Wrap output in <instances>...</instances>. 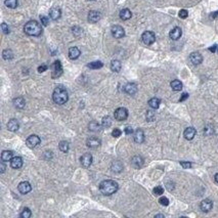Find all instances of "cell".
I'll use <instances>...</instances> for the list:
<instances>
[{
  "mask_svg": "<svg viewBox=\"0 0 218 218\" xmlns=\"http://www.w3.org/2000/svg\"><path fill=\"white\" fill-rule=\"evenodd\" d=\"M18 188H19V193H24V195H26V193H30L31 190H32V187H31V184L28 182V181H23V182H21L19 184Z\"/></svg>",
  "mask_w": 218,
  "mask_h": 218,
  "instance_id": "8fae6325",
  "label": "cell"
},
{
  "mask_svg": "<svg viewBox=\"0 0 218 218\" xmlns=\"http://www.w3.org/2000/svg\"><path fill=\"white\" fill-rule=\"evenodd\" d=\"M4 4L9 8H16L18 6V0H5Z\"/></svg>",
  "mask_w": 218,
  "mask_h": 218,
  "instance_id": "d6a6232c",
  "label": "cell"
},
{
  "mask_svg": "<svg viewBox=\"0 0 218 218\" xmlns=\"http://www.w3.org/2000/svg\"><path fill=\"white\" fill-rule=\"evenodd\" d=\"M114 116H115V119L118 120V121H124L128 117V111L125 108H118L115 111Z\"/></svg>",
  "mask_w": 218,
  "mask_h": 218,
  "instance_id": "8992f818",
  "label": "cell"
},
{
  "mask_svg": "<svg viewBox=\"0 0 218 218\" xmlns=\"http://www.w3.org/2000/svg\"><path fill=\"white\" fill-rule=\"evenodd\" d=\"M164 193V188L162 187H156L154 188V193L156 196H161Z\"/></svg>",
  "mask_w": 218,
  "mask_h": 218,
  "instance_id": "74e56055",
  "label": "cell"
},
{
  "mask_svg": "<svg viewBox=\"0 0 218 218\" xmlns=\"http://www.w3.org/2000/svg\"><path fill=\"white\" fill-rule=\"evenodd\" d=\"M112 125V119L110 116H107V117H104L102 118V126L105 127V128H109L110 126Z\"/></svg>",
  "mask_w": 218,
  "mask_h": 218,
  "instance_id": "e575fe53",
  "label": "cell"
},
{
  "mask_svg": "<svg viewBox=\"0 0 218 218\" xmlns=\"http://www.w3.org/2000/svg\"><path fill=\"white\" fill-rule=\"evenodd\" d=\"M69 143L67 141H60V144H58V149H60V151H62L63 153H68L69 151Z\"/></svg>",
  "mask_w": 218,
  "mask_h": 218,
  "instance_id": "1f68e13d",
  "label": "cell"
},
{
  "mask_svg": "<svg viewBox=\"0 0 218 218\" xmlns=\"http://www.w3.org/2000/svg\"><path fill=\"white\" fill-rule=\"evenodd\" d=\"M81 54V51L79 50L78 47H71L69 49V57L71 60H77L78 57Z\"/></svg>",
  "mask_w": 218,
  "mask_h": 218,
  "instance_id": "44dd1931",
  "label": "cell"
},
{
  "mask_svg": "<svg viewBox=\"0 0 218 218\" xmlns=\"http://www.w3.org/2000/svg\"><path fill=\"white\" fill-rule=\"evenodd\" d=\"M31 215H32L31 210L29 209V208H25V209L22 211L21 214H19V216L22 218H29V217H31Z\"/></svg>",
  "mask_w": 218,
  "mask_h": 218,
  "instance_id": "8d00e7d4",
  "label": "cell"
},
{
  "mask_svg": "<svg viewBox=\"0 0 218 218\" xmlns=\"http://www.w3.org/2000/svg\"><path fill=\"white\" fill-rule=\"evenodd\" d=\"M131 16H132V13L128 8H124L120 11V19H123V21H127V19H129Z\"/></svg>",
  "mask_w": 218,
  "mask_h": 218,
  "instance_id": "cb8c5ba5",
  "label": "cell"
},
{
  "mask_svg": "<svg viewBox=\"0 0 218 218\" xmlns=\"http://www.w3.org/2000/svg\"><path fill=\"white\" fill-rule=\"evenodd\" d=\"M111 32H112V35L114 36L115 38H117V39L123 38L124 36H125V31H124V29L122 28L121 26H119V25L113 26V27H112Z\"/></svg>",
  "mask_w": 218,
  "mask_h": 218,
  "instance_id": "ba28073f",
  "label": "cell"
},
{
  "mask_svg": "<svg viewBox=\"0 0 218 218\" xmlns=\"http://www.w3.org/2000/svg\"><path fill=\"white\" fill-rule=\"evenodd\" d=\"M146 119H148V121H154L155 120V114H154V112L148 111V113H146Z\"/></svg>",
  "mask_w": 218,
  "mask_h": 218,
  "instance_id": "f35d334b",
  "label": "cell"
},
{
  "mask_svg": "<svg viewBox=\"0 0 218 218\" xmlns=\"http://www.w3.org/2000/svg\"><path fill=\"white\" fill-rule=\"evenodd\" d=\"M124 91L126 92L127 94L133 95L137 92V86L135 83H128V84L125 85L124 87Z\"/></svg>",
  "mask_w": 218,
  "mask_h": 218,
  "instance_id": "5bb4252c",
  "label": "cell"
},
{
  "mask_svg": "<svg viewBox=\"0 0 218 218\" xmlns=\"http://www.w3.org/2000/svg\"><path fill=\"white\" fill-rule=\"evenodd\" d=\"M100 143H102L100 139L99 138H96V137H90V138H88L87 141H86L87 146H88V148H90V149L97 148V146H100Z\"/></svg>",
  "mask_w": 218,
  "mask_h": 218,
  "instance_id": "4fadbf2b",
  "label": "cell"
},
{
  "mask_svg": "<svg viewBox=\"0 0 218 218\" xmlns=\"http://www.w3.org/2000/svg\"><path fill=\"white\" fill-rule=\"evenodd\" d=\"M121 67H122V65H121V62H120V60H114L111 62V70L113 71V72H116V73L120 72Z\"/></svg>",
  "mask_w": 218,
  "mask_h": 218,
  "instance_id": "d4e9b609",
  "label": "cell"
},
{
  "mask_svg": "<svg viewBox=\"0 0 218 218\" xmlns=\"http://www.w3.org/2000/svg\"><path fill=\"white\" fill-rule=\"evenodd\" d=\"M102 66H104V63H102V62H99V60H96V62H92V63H88L87 67L90 68V69H93V70H96V69L102 68Z\"/></svg>",
  "mask_w": 218,
  "mask_h": 218,
  "instance_id": "4dcf8cb0",
  "label": "cell"
},
{
  "mask_svg": "<svg viewBox=\"0 0 218 218\" xmlns=\"http://www.w3.org/2000/svg\"><path fill=\"white\" fill-rule=\"evenodd\" d=\"M119 185L116 181L108 179V180H104L102 182H100L99 184V190L102 192V195L105 196H111L113 193H115L118 190Z\"/></svg>",
  "mask_w": 218,
  "mask_h": 218,
  "instance_id": "6da1fadb",
  "label": "cell"
},
{
  "mask_svg": "<svg viewBox=\"0 0 218 218\" xmlns=\"http://www.w3.org/2000/svg\"><path fill=\"white\" fill-rule=\"evenodd\" d=\"M159 202H160V204L162 205V206H168V205H169V200H168L166 197H162V198H160V200H159Z\"/></svg>",
  "mask_w": 218,
  "mask_h": 218,
  "instance_id": "60d3db41",
  "label": "cell"
},
{
  "mask_svg": "<svg viewBox=\"0 0 218 218\" xmlns=\"http://www.w3.org/2000/svg\"><path fill=\"white\" fill-rule=\"evenodd\" d=\"M52 99L53 102L57 105H63L68 102L69 99V95H68V91L65 87L63 86H57L53 91L52 94Z\"/></svg>",
  "mask_w": 218,
  "mask_h": 218,
  "instance_id": "7a4b0ae2",
  "label": "cell"
},
{
  "mask_svg": "<svg viewBox=\"0 0 218 218\" xmlns=\"http://www.w3.org/2000/svg\"><path fill=\"white\" fill-rule=\"evenodd\" d=\"M19 128V124L16 119L9 120L8 123H7V129H8L9 131H13V132L18 131Z\"/></svg>",
  "mask_w": 218,
  "mask_h": 218,
  "instance_id": "7402d4cb",
  "label": "cell"
},
{
  "mask_svg": "<svg viewBox=\"0 0 218 218\" xmlns=\"http://www.w3.org/2000/svg\"><path fill=\"white\" fill-rule=\"evenodd\" d=\"M178 16H179L180 19H187L188 16V13H187V10H185V9H181L179 11V13H178Z\"/></svg>",
  "mask_w": 218,
  "mask_h": 218,
  "instance_id": "ab89813d",
  "label": "cell"
},
{
  "mask_svg": "<svg viewBox=\"0 0 218 218\" xmlns=\"http://www.w3.org/2000/svg\"><path fill=\"white\" fill-rule=\"evenodd\" d=\"M217 50H218V48H217Z\"/></svg>",
  "mask_w": 218,
  "mask_h": 218,
  "instance_id": "11a10c76",
  "label": "cell"
},
{
  "mask_svg": "<svg viewBox=\"0 0 218 218\" xmlns=\"http://www.w3.org/2000/svg\"><path fill=\"white\" fill-rule=\"evenodd\" d=\"M24 31H25L26 34L30 36H39L42 33V28H41V25L38 22L30 21L24 27Z\"/></svg>",
  "mask_w": 218,
  "mask_h": 218,
  "instance_id": "3957f363",
  "label": "cell"
},
{
  "mask_svg": "<svg viewBox=\"0 0 218 218\" xmlns=\"http://www.w3.org/2000/svg\"><path fill=\"white\" fill-rule=\"evenodd\" d=\"M131 164H132V166H133L134 168H136V169L141 168V167H143V157L134 156L133 158H132V160H131Z\"/></svg>",
  "mask_w": 218,
  "mask_h": 218,
  "instance_id": "9a60e30c",
  "label": "cell"
},
{
  "mask_svg": "<svg viewBox=\"0 0 218 218\" xmlns=\"http://www.w3.org/2000/svg\"><path fill=\"white\" fill-rule=\"evenodd\" d=\"M171 87L174 91H180L182 89V83H181L179 80H173L171 82Z\"/></svg>",
  "mask_w": 218,
  "mask_h": 218,
  "instance_id": "f1b7e54d",
  "label": "cell"
},
{
  "mask_svg": "<svg viewBox=\"0 0 218 218\" xmlns=\"http://www.w3.org/2000/svg\"><path fill=\"white\" fill-rule=\"evenodd\" d=\"M10 166L13 169H19L23 166V159L21 157H13L10 160Z\"/></svg>",
  "mask_w": 218,
  "mask_h": 218,
  "instance_id": "ac0fdd59",
  "label": "cell"
},
{
  "mask_svg": "<svg viewBox=\"0 0 218 218\" xmlns=\"http://www.w3.org/2000/svg\"><path fill=\"white\" fill-rule=\"evenodd\" d=\"M160 104H161L160 99H157V97H153V99H151L149 100V106H150L152 109H155V110L158 109V108L160 107Z\"/></svg>",
  "mask_w": 218,
  "mask_h": 218,
  "instance_id": "83f0119b",
  "label": "cell"
},
{
  "mask_svg": "<svg viewBox=\"0 0 218 218\" xmlns=\"http://www.w3.org/2000/svg\"><path fill=\"white\" fill-rule=\"evenodd\" d=\"M1 29H2V32H3L4 34H8L9 33V28H8V26H7L5 23L1 24Z\"/></svg>",
  "mask_w": 218,
  "mask_h": 218,
  "instance_id": "ee69618b",
  "label": "cell"
},
{
  "mask_svg": "<svg viewBox=\"0 0 218 218\" xmlns=\"http://www.w3.org/2000/svg\"><path fill=\"white\" fill-rule=\"evenodd\" d=\"M217 14H218V11H217V13H215L214 14H212V16H213V18H215V16H216Z\"/></svg>",
  "mask_w": 218,
  "mask_h": 218,
  "instance_id": "db71d44e",
  "label": "cell"
},
{
  "mask_svg": "<svg viewBox=\"0 0 218 218\" xmlns=\"http://www.w3.org/2000/svg\"><path fill=\"white\" fill-rule=\"evenodd\" d=\"M196 134H197V131H196V129L193 127H188L183 132V135H184V137L187 140H192L193 137L196 136Z\"/></svg>",
  "mask_w": 218,
  "mask_h": 218,
  "instance_id": "e0dca14e",
  "label": "cell"
},
{
  "mask_svg": "<svg viewBox=\"0 0 218 218\" xmlns=\"http://www.w3.org/2000/svg\"><path fill=\"white\" fill-rule=\"evenodd\" d=\"M51 69H52V78H57L63 74V67L60 60H55L51 66Z\"/></svg>",
  "mask_w": 218,
  "mask_h": 218,
  "instance_id": "52a82bcc",
  "label": "cell"
},
{
  "mask_svg": "<svg viewBox=\"0 0 218 218\" xmlns=\"http://www.w3.org/2000/svg\"><path fill=\"white\" fill-rule=\"evenodd\" d=\"M181 35H182V31H181L179 27H175L174 29L171 30L170 34H169V36L172 40H178L181 37Z\"/></svg>",
  "mask_w": 218,
  "mask_h": 218,
  "instance_id": "2e32d148",
  "label": "cell"
},
{
  "mask_svg": "<svg viewBox=\"0 0 218 218\" xmlns=\"http://www.w3.org/2000/svg\"><path fill=\"white\" fill-rule=\"evenodd\" d=\"M3 162H4V161H2V162L0 163V167H1V170H0V171H1V173H3L4 171H5V165H4Z\"/></svg>",
  "mask_w": 218,
  "mask_h": 218,
  "instance_id": "c3c4849f",
  "label": "cell"
},
{
  "mask_svg": "<svg viewBox=\"0 0 218 218\" xmlns=\"http://www.w3.org/2000/svg\"><path fill=\"white\" fill-rule=\"evenodd\" d=\"M141 39H143V42L146 45H151L156 41V35L154 34V32L146 31L141 36Z\"/></svg>",
  "mask_w": 218,
  "mask_h": 218,
  "instance_id": "277c9868",
  "label": "cell"
},
{
  "mask_svg": "<svg viewBox=\"0 0 218 218\" xmlns=\"http://www.w3.org/2000/svg\"><path fill=\"white\" fill-rule=\"evenodd\" d=\"M216 47H217L216 45H213L212 47L209 48V49H210V51H212V52H215V50H216Z\"/></svg>",
  "mask_w": 218,
  "mask_h": 218,
  "instance_id": "f907efd6",
  "label": "cell"
},
{
  "mask_svg": "<svg viewBox=\"0 0 218 218\" xmlns=\"http://www.w3.org/2000/svg\"><path fill=\"white\" fill-rule=\"evenodd\" d=\"M80 162L81 165L84 168L90 167V165L92 164V155L90 153H85L81 158H80Z\"/></svg>",
  "mask_w": 218,
  "mask_h": 218,
  "instance_id": "9c48e42d",
  "label": "cell"
},
{
  "mask_svg": "<svg viewBox=\"0 0 218 218\" xmlns=\"http://www.w3.org/2000/svg\"><path fill=\"white\" fill-rule=\"evenodd\" d=\"M48 69L47 66H45V65H42V66H40V67H38V72L39 73H42L44 72V71H46Z\"/></svg>",
  "mask_w": 218,
  "mask_h": 218,
  "instance_id": "7dc6e473",
  "label": "cell"
},
{
  "mask_svg": "<svg viewBox=\"0 0 218 218\" xmlns=\"http://www.w3.org/2000/svg\"><path fill=\"white\" fill-rule=\"evenodd\" d=\"M190 60L193 65L197 66V65H200L203 62V56L200 52H193L190 55Z\"/></svg>",
  "mask_w": 218,
  "mask_h": 218,
  "instance_id": "7c38bea8",
  "label": "cell"
},
{
  "mask_svg": "<svg viewBox=\"0 0 218 218\" xmlns=\"http://www.w3.org/2000/svg\"><path fill=\"white\" fill-rule=\"evenodd\" d=\"M89 130L90 131H93V132L99 131L100 130V125L97 123L96 121L90 122V124H89Z\"/></svg>",
  "mask_w": 218,
  "mask_h": 218,
  "instance_id": "f546056e",
  "label": "cell"
},
{
  "mask_svg": "<svg viewBox=\"0 0 218 218\" xmlns=\"http://www.w3.org/2000/svg\"><path fill=\"white\" fill-rule=\"evenodd\" d=\"M180 165L182 166L184 169H190V167H192V163H190V162H183V161H181Z\"/></svg>",
  "mask_w": 218,
  "mask_h": 218,
  "instance_id": "f6af8a7d",
  "label": "cell"
},
{
  "mask_svg": "<svg viewBox=\"0 0 218 218\" xmlns=\"http://www.w3.org/2000/svg\"><path fill=\"white\" fill-rule=\"evenodd\" d=\"M49 16L53 21H56V19H58L60 18V16H62V11H60V9L58 8V7L54 6V7H52V8H50Z\"/></svg>",
  "mask_w": 218,
  "mask_h": 218,
  "instance_id": "d6986e66",
  "label": "cell"
},
{
  "mask_svg": "<svg viewBox=\"0 0 218 218\" xmlns=\"http://www.w3.org/2000/svg\"><path fill=\"white\" fill-rule=\"evenodd\" d=\"M121 134H122V131L118 128H115L112 132V135L114 137H119V136H121Z\"/></svg>",
  "mask_w": 218,
  "mask_h": 218,
  "instance_id": "7bdbcfd3",
  "label": "cell"
},
{
  "mask_svg": "<svg viewBox=\"0 0 218 218\" xmlns=\"http://www.w3.org/2000/svg\"><path fill=\"white\" fill-rule=\"evenodd\" d=\"M215 181L218 183V173H217V174H215Z\"/></svg>",
  "mask_w": 218,
  "mask_h": 218,
  "instance_id": "816d5d0a",
  "label": "cell"
},
{
  "mask_svg": "<svg viewBox=\"0 0 218 218\" xmlns=\"http://www.w3.org/2000/svg\"><path fill=\"white\" fill-rule=\"evenodd\" d=\"M13 158V153L11 151H3L1 154V160L4 161V162H7V161H10L11 159Z\"/></svg>",
  "mask_w": 218,
  "mask_h": 218,
  "instance_id": "484cf974",
  "label": "cell"
},
{
  "mask_svg": "<svg viewBox=\"0 0 218 218\" xmlns=\"http://www.w3.org/2000/svg\"><path fill=\"white\" fill-rule=\"evenodd\" d=\"M2 56H3L4 60H11L13 57V53L10 49H5L2 52Z\"/></svg>",
  "mask_w": 218,
  "mask_h": 218,
  "instance_id": "836d02e7",
  "label": "cell"
},
{
  "mask_svg": "<svg viewBox=\"0 0 218 218\" xmlns=\"http://www.w3.org/2000/svg\"><path fill=\"white\" fill-rule=\"evenodd\" d=\"M200 208H201V210H202L203 212H205V213L209 212L210 210H211L212 208H213L212 201L209 200V199L203 200L202 202H201V204H200Z\"/></svg>",
  "mask_w": 218,
  "mask_h": 218,
  "instance_id": "30bf717a",
  "label": "cell"
},
{
  "mask_svg": "<svg viewBox=\"0 0 218 218\" xmlns=\"http://www.w3.org/2000/svg\"><path fill=\"white\" fill-rule=\"evenodd\" d=\"M125 133L126 134H132L133 133V129H132V127H130V126H127L126 128H125Z\"/></svg>",
  "mask_w": 218,
  "mask_h": 218,
  "instance_id": "bcb514c9",
  "label": "cell"
},
{
  "mask_svg": "<svg viewBox=\"0 0 218 218\" xmlns=\"http://www.w3.org/2000/svg\"><path fill=\"white\" fill-rule=\"evenodd\" d=\"M40 143H41L40 137H39L38 135H36V134L30 135V136L28 137V138H27V140H26L27 146H28V148H30V149L36 148V146H37Z\"/></svg>",
  "mask_w": 218,
  "mask_h": 218,
  "instance_id": "5b68a950",
  "label": "cell"
},
{
  "mask_svg": "<svg viewBox=\"0 0 218 218\" xmlns=\"http://www.w3.org/2000/svg\"><path fill=\"white\" fill-rule=\"evenodd\" d=\"M40 19H41V24H42L43 26H47V25H48V22H49V19H48L47 16H40Z\"/></svg>",
  "mask_w": 218,
  "mask_h": 218,
  "instance_id": "b9f144b4",
  "label": "cell"
},
{
  "mask_svg": "<svg viewBox=\"0 0 218 218\" xmlns=\"http://www.w3.org/2000/svg\"><path fill=\"white\" fill-rule=\"evenodd\" d=\"M134 141L136 143H143L144 141V133L141 129H137L134 132Z\"/></svg>",
  "mask_w": 218,
  "mask_h": 218,
  "instance_id": "ffe728a7",
  "label": "cell"
},
{
  "mask_svg": "<svg viewBox=\"0 0 218 218\" xmlns=\"http://www.w3.org/2000/svg\"><path fill=\"white\" fill-rule=\"evenodd\" d=\"M99 19H100V13L99 11L92 10V11H90L89 14H88V21H89L90 23H96V22H99Z\"/></svg>",
  "mask_w": 218,
  "mask_h": 218,
  "instance_id": "603a6c76",
  "label": "cell"
},
{
  "mask_svg": "<svg viewBox=\"0 0 218 218\" xmlns=\"http://www.w3.org/2000/svg\"><path fill=\"white\" fill-rule=\"evenodd\" d=\"M13 105H14V107L18 108V109H23V108H25L26 102L23 97H16V99H14V100H13Z\"/></svg>",
  "mask_w": 218,
  "mask_h": 218,
  "instance_id": "4316f807",
  "label": "cell"
},
{
  "mask_svg": "<svg viewBox=\"0 0 218 218\" xmlns=\"http://www.w3.org/2000/svg\"><path fill=\"white\" fill-rule=\"evenodd\" d=\"M122 169H123V166H122V164L120 162H115L112 166V170L114 172H120Z\"/></svg>",
  "mask_w": 218,
  "mask_h": 218,
  "instance_id": "d590c367",
  "label": "cell"
},
{
  "mask_svg": "<svg viewBox=\"0 0 218 218\" xmlns=\"http://www.w3.org/2000/svg\"><path fill=\"white\" fill-rule=\"evenodd\" d=\"M187 97H188V94H187V93H183V94H182V96L180 97V99H179V100H180V102H183V100L187 99Z\"/></svg>",
  "mask_w": 218,
  "mask_h": 218,
  "instance_id": "681fc988",
  "label": "cell"
},
{
  "mask_svg": "<svg viewBox=\"0 0 218 218\" xmlns=\"http://www.w3.org/2000/svg\"><path fill=\"white\" fill-rule=\"evenodd\" d=\"M156 217H164V215H162V214H158V215H156Z\"/></svg>",
  "mask_w": 218,
  "mask_h": 218,
  "instance_id": "f5cc1de1",
  "label": "cell"
}]
</instances>
